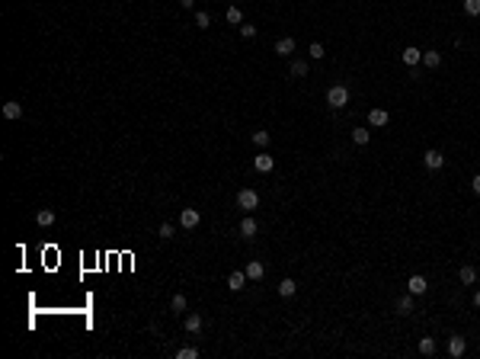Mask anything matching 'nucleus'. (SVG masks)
<instances>
[{"label":"nucleus","mask_w":480,"mask_h":359,"mask_svg":"<svg viewBox=\"0 0 480 359\" xmlns=\"http://www.w3.org/2000/svg\"><path fill=\"white\" fill-rule=\"evenodd\" d=\"M327 103L333 106V109H343V106L349 103V90H346V87H343V84L330 87V90H327Z\"/></svg>","instance_id":"nucleus-1"},{"label":"nucleus","mask_w":480,"mask_h":359,"mask_svg":"<svg viewBox=\"0 0 480 359\" xmlns=\"http://www.w3.org/2000/svg\"><path fill=\"white\" fill-rule=\"evenodd\" d=\"M237 205L243 208V212H253V208L260 205V196H256V189H240V193H237Z\"/></svg>","instance_id":"nucleus-2"},{"label":"nucleus","mask_w":480,"mask_h":359,"mask_svg":"<svg viewBox=\"0 0 480 359\" xmlns=\"http://www.w3.org/2000/svg\"><path fill=\"white\" fill-rule=\"evenodd\" d=\"M247 282H250V279H247V273H243V269H234V273L227 276V289H231V292H240Z\"/></svg>","instance_id":"nucleus-3"},{"label":"nucleus","mask_w":480,"mask_h":359,"mask_svg":"<svg viewBox=\"0 0 480 359\" xmlns=\"http://www.w3.org/2000/svg\"><path fill=\"white\" fill-rule=\"evenodd\" d=\"M407 289H410V292H413V295H423L426 289H429V279H426V276H420V273H416V276H410Z\"/></svg>","instance_id":"nucleus-4"},{"label":"nucleus","mask_w":480,"mask_h":359,"mask_svg":"<svg viewBox=\"0 0 480 359\" xmlns=\"http://www.w3.org/2000/svg\"><path fill=\"white\" fill-rule=\"evenodd\" d=\"M423 164H426V170H438V167L445 164V157H442L438 151H426V154H423Z\"/></svg>","instance_id":"nucleus-5"},{"label":"nucleus","mask_w":480,"mask_h":359,"mask_svg":"<svg viewBox=\"0 0 480 359\" xmlns=\"http://www.w3.org/2000/svg\"><path fill=\"white\" fill-rule=\"evenodd\" d=\"M253 167H256V170H260V173H269V170H272V167H275V160H272V154H256V160H253Z\"/></svg>","instance_id":"nucleus-6"},{"label":"nucleus","mask_w":480,"mask_h":359,"mask_svg":"<svg viewBox=\"0 0 480 359\" xmlns=\"http://www.w3.org/2000/svg\"><path fill=\"white\" fill-rule=\"evenodd\" d=\"M179 225H182V228H199V212H195V208H182Z\"/></svg>","instance_id":"nucleus-7"},{"label":"nucleus","mask_w":480,"mask_h":359,"mask_svg":"<svg viewBox=\"0 0 480 359\" xmlns=\"http://www.w3.org/2000/svg\"><path fill=\"white\" fill-rule=\"evenodd\" d=\"M36 225L39 228H51V225H55V212H51V208H39V212H36Z\"/></svg>","instance_id":"nucleus-8"},{"label":"nucleus","mask_w":480,"mask_h":359,"mask_svg":"<svg viewBox=\"0 0 480 359\" xmlns=\"http://www.w3.org/2000/svg\"><path fill=\"white\" fill-rule=\"evenodd\" d=\"M243 273H247V279H262V273H266V266H262V263H256V260H250L247 266H243Z\"/></svg>","instance_id":"nucleus-9"},{"label":"nucleus","mask_w":480,"mask_h":359,"mask_svg":"<svg viewBox=\"0 0 480 359\" xmlns=\"http://www.w3.org/2000/svg\"><path fill=\"white\" fill-rule=\"evenodd\" d=\"M464 350H468V343H464V337H458V334H455V337L448 340V353L458 359V356H464Z\"/></svg>","instance_id":"nucleus-10"},{"label":"nucleus","mask_w":480,"mask_h":359,"mask_svg":"<svg viewBox=\"0 0 480 359\" xmlns=\"http://www.w3.org/2000/svg\"><path fill=\"white\" fill-rule=\"evenodd\" d=\"M388 122H391V116H388L384 109H371V112H368V125L381 128V125H388Z\"/></svg>","instance_id":"nucleus-11"},{"label":"nucleus","mask_w":480,"mask_h":359,"mask_svg":"<svg viewBox=\"0 0 480 359\" xmlns=\"http://www.w3.org/2000/svg\"><path fill=\"white\" fill-rule=\"evenodd\" d=\"M295 51V39H279V42H275V55H282V58H288Z\"/></svg>","instance_id":"nucleus-12"},{"label":"nucleus","mask_w":480,"mask_h":359,"mask_svg":"<svg viewBox=\"0 0 480 359\" xmlns=\"http://www.w3.org/2000/svg\"><path fill=\"white\" fill-rule=\"evenodd\" d=\"M3 116L6 119H19L23 116V106H19L16 100H10V103H3Z\"/></svg>","instance_id":"nucleus-13"},{"label":"nucleus","mask_w":480,"mask_h":359,"mask_svg":"<svg viewBox=\"0 0 480 359\" xmlns=\"http://www.w3.org/2000/svg\"><path fill=\"white\" fill-rule=\"evenodd\" d=\"M295 292H298V286H295V279H282V282H279V295H282V299H292Z\"/></svg>","instance_id":"nucleus-14"},{"label":"nucleus","mask_w":480,"mask_h":359,"mask_svg":"<svg viewBox=\"0 0 480 359\" xmlns=\"http://www.w3.org/2000/svg\"><path fill=\"white\" fill-rule=\"evenodd\" d=\"M420 61H423V51L420 49H403V64L413 67V64H420Z\"/></svg>","instance_id":"nucleus-15"},{"label":"nucleus","mask_w":480,"mask_h":359,"mask_svg":"<svg viewBox=\"0 0 480 359\" xmlns=\"http://www.w3.org/2000/svg\"><path fill=\"white\" fill-rule=\"evenodd\" d=\"M423 64L426 67H438V64H442V55H438V51H423Z\"/></svg>","instance_id":"nucleus-16"},{"label":"nucleus","mask_w":480,"mask_h":359,"mask_svg":"<svg viewBox=\"0 0 480 359\" xmlns=\"http://www.w3.org/2000/svg\"><path fill=\"white\" fill-rule=\"evenodd\" d=\"M410 311H413V292L403 295V299L397 302V314H410Z\"/></svg>","instance_id":"nucleus-17"},{"label":"nucleus","mask_w":480,"mask_h":359,"mask_svg":"<svg viewBox=\"0 0 480 359\" xmlns=\"http://www.w3.org/2000/svg\"><path fill=\"white\" fill-rule=\"evenodd\" d=\"M256 231H260V228H256L253 218H243V221H240V234H243V238H253Z\"/></svg>","instance_id":"nucleus-18"},{"label":"nucleus","mask_w":480,"mask_h":359,"mask_svg":"<svg viewBox=\"0 0 480 359\" xmlns=\"http://www.w3.org/2000/svg\"><path fill=\"white\" fill-rule=\"evenodd\" d=\"M458 279H461L464 286H471V282L477 279V269H474V266H461V273H458Z\"/></svg>","instance_id":"nucleus-19"},{"label":"nucleus","mask_w":480,"mask_h":359,"mask_svg":"<svg viewBox=\"0 0 480 359\" xmlns=\"http://www.w3.org/2000/svg\"><path fill=\"white\" fill-rule=\"evenodd\" d=\"M420 353L423 356H432V353H436V340H432V337H423V340H420Z\"/></svg>","instance_id":"nucleus-20"},{"label":"nucleus","mask_w":480,"mask_h":359,"mask_svg":"<svg viewBox=\"0 0 480 359\" xmlns=\"http://www.w3.org/2000/svg\"><path fill=\"white\" fill-rule=\"evenodd\" d=\"M224 16H227V23H234V26H237V23H243V13H240V6H227V13H224Z\"/></svg>","instance_id":"nucleus-21"},{"label":"nucleus","mask_w":480,"mask_h":359,"mask_svg":"<svg viewBox=\"0 0 480 359\" xmlns=\"http://www.w3.org/2000/svg\"><path fill=\"white\" fill-rule=\"evenodd\" d=\"M368 138H371L368 128H352V141H355V145H368Z\"/></svg>","instance_id":"nucleus-22"},{"label":"nucleus","mask_w":480,"mask_h":359,"mask_svg":"<svg viewBox=\"0 0 480 359\" xmlns=\"http://www.w3.org/2000/svg\"><path fill=\"white\" fill-rule=\"evenodd\" d=\"M186 330H189V334L202 330V317H199V314H189V317H186Z\"/></svg>","instance_id":"nucleus-23"},{"label":"nucleus","mask_w":480,"mask_h":359,"mask_svg":"<svg viewBox=\"0 0 480 359\" xmlns=\"http://www.w3.org/2000/svg\"><path fill=\"white\" fill-rule=\"evenodd\" d=\"M195 26H199V29H208V26H212V16H208L205 10H199L195 13Z\"/></svg>","instance_id":"nucleus-24"},{"label":"nucleus","mask_w":480,"mask_h":359,"mask_svg":"<svg viewBox=\"0 0 480 359\" xmlns=\"http://www.w3.org/2000/svg\"><path fill=\"white\" fill-rule=\"evenodd\" d=\"M464 13L468 16H480V0H464Z\"/></svg>","instance_id":"nucleus-25"},{"label":"nucleus","mask_w":480,"mask_h":359,"mask_svg":"<svg viewBox=\"0 0 480 359\" xmlns=\"http://www.w3.org/2000/svg\"><path fill=\"white\" fill-rule=\"evenodd\" d=\"M176 359H199V350H195V347H182L176 353Z\"/></svg>","instance_id":"nucleus-26"},{"label":"nucleus","mask_w":480,"mask_h":359,"mask_svg":"<svg viewBox=\"0 0 480 359\" xmlns=\"http://www.w3.org/2000/svg\"><path fill=\"white\" fill-rule=\"evenodd\" d=\"M307 74V61H295L292 64V77H304Z\"/></svg>","instance_id":"nucleus-27"},{"label":"nucleus","mask_w":480,"mask_h":359,"mask_svg":"<svg viewBox=\"0 0 480 359\" xmlns=\"http://www.w3.org/2000/svg\"><path fill=\"white\" fill-rule=\"evenodd\" d=\"M253 145L256 148H266L269 145V132H253Z\"/></svg>","instance_id":"nucleus-28"},{"label":"nucleus","mask_w":480,"mask_h":359,"mask_svg":"<svg viewBox=\"0 0 480 359\" xmlns=\"http://www.w3.org/2000/svg\"><path fill=\"white\" fill-rule=\"evenodd\" d=\"M157 234H160L164 241H170V238H173V225H170V221H164V225L157 228Z\"/></svg>","instance_id":"nucleus-29"},{"label":"nucleus","mask_w":480,"mask_h":359,"mask_svg":"<svg viewBox=\"0 0 480 359\" xmlns=\"http://www.w3.org/2000/svg\"><path fill=\"white\" fill-rule=\"evenodd\" d=\"M170 308H173V311H186V295H173Z\"/></svg>","instance_id":"nucleus-30"},{"label":"nucleus","mask_w":480,"mask_h":359,"mask_svg":"<svg viewBox=\"0 0 480 359\" xmlns=\"http://www.w3.org/2000/svg\"><path fill=\"white\" fill-rule=\"evenodd\" d=\"M307 51H310V58H323V55H327V51H323V45H320V42H314V45H310Z\"/></svg>","instance_id":"nucleus-31"},{"label":"nucleus","mask_w":480,"mask_h":359,"mask_svg":"<svg viewBox=\"0 0 480 359\" xmlns=\"http://www.w3.org/2000/svg\"><path fill=\"white\" fill-rule=\"evenodd\" d=\"M240 36H243V39H253V36H256V26L243 23V26H240Z\"/></svg>","instance_id":"nucleus-32"},{"label":"nucleus","mask_w":480,"mask_h":359,"mask_svg":"<svg viewBox=\"0 0 480 359\" xmlns=\"http://www.w3.org/2000/svg\"><path fill=\"white\" fill-rule=\"evenodd\" d=\"M471 189H474V193L480 196V173H477V177H474V180H471Z\"/></svg>","instance_id":"nucleus-33"},{"label":"nucleus","mask_w":480,"mask_h":359,"mask_svg":"<svg viewBox=\"0 0 480 359\" xmlns=\"http://www.w3.org/2000/svg\"><path fill=\"white\" fill-rule=\"evenodd\" d=\"M192 3H195V0H179V6H186V10H189Z\"/></svg>","instance_id":"nucleus-34"},{"label":"nucleus","mask_w":480,"mask_h":359,"mask_svg":"<svg viewBox=\"0 0 480 359\" xmlns=\"http://www.w3.org/2000/svg\"><path fill=\"white\" fill-rule=\"evenodd\" d=\"M474 305H477V308H480V292H477V295H474Z\"/></svg>","instance_id":"nucleus-35"}]
</instances>
